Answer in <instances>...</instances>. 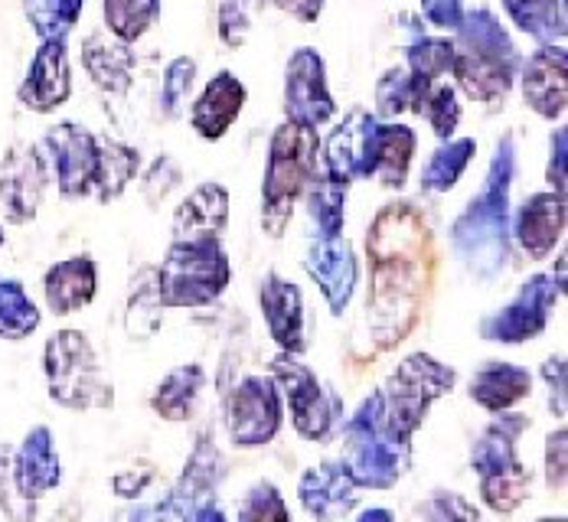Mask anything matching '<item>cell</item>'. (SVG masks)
Here are the masks:
<instances>
[{
    "mask_svg": "<svg viewBox=\"0 0 568 522\" xmlns=\"http://www.w3.org/2000/svg\"><path fill=\"white\" fill-rule=\"evenodd\" d=\"M470 399L484 411L497 414V411H510L519 406L529 392H532V376L529 369L516 366V362H484L474 376H470Z\"/></svg>",
    "mask_w": 568,
    "mask_h": 522,
    "instance_id": "28",
    "label": "cell"
},
{
    "mask_svg": "<svg viewBox=\"0 0 568 522\" xmlns=\"http://www.w3.org/2000/svg\"><path fill=\"white\" fill-rule=\"evenodd\" d=\"M432 85H435V82L422 79V75L412 72L405 62L386 69V72L379 75V82H376V92H373V99H376V115L386 117V121H393V117L398 115H422V105H425Z\"/></svg>",
    "mask_w": 568,
    "mask_h": 522,
    "instance_id": "30",
    "label": "cell"
},
{
    "mask_svg": "<svg viewBox=\"0 0 568 522\" xmlns=\"http://www.w3.org/2000/svg\"><path fill=\"white\" fill-rule=\"evenodd\" d=\"M422 117H428L438 141L455 137L457 124H460V92L452 82H435L422 105Z\"/></svg>",
    "mask_w": 568,
    "mask_h": 522,
    "instance_id": "42",
    "label": "cell"
},
{
    "mask_svg": "<svg viewBox=\"0 0 568 522\" xmlns=\"http://www.w3.org/2000/svg\"><path fill=\"white\" fill-rule=\"evenodd\" d=\"M383 121L366 109H353L324 141V171L343 183L353 180H373Z\"/></svg>",
    "mask_w": 568,
    "mask_h": 522,
    "instance_id": "16",
    "label": "cell"
},
{
    "mask_svg": "<svg viewBox=\"0 0 568 522\" xmlns=\"http://www.w3.org/2000/svg\"><path fill=\"white\" fill-rule=\"evenodd\" d=\"M464 0H422V20L432 23L435 30H455L464 17Z\"/></svg>",
    "mask_w": 568,
    "mask_h": 522,
    "instance_id": "48",
    "label": "cell"
},
{
    "mask_svg": "<svg viewBox=\"0 0 568 522\" xmlns=\"http://www.w3.org/2000/svg\"><path fill=\"white\" fill-rule=\"evenodd\" d=\"M95 294H99V265L92 255L62 258L43 275V300L57 317L85 310L95 300Z\"/></svg>",
    "mask_w": 568,
    "mask_h": 522,
    "instance_id": "25",
    "label": "cell"
},
{
    "mask_svg": "<svg viewBox=\"0 0 568 522\" xmlns=\"http://www.w3.org/2000/svg\"><path fill=\"white\" fill-rule=\"evenodd\" d=\"M435 522H480V513L457 493H445L432 503Z\"/></svg>",
    "mask_w": 568,
    "mask_h": 522,
    "instance_id": "49",
    "label": "cell"
},
{
    "mask_svg": "<svg viewBox=\"0 0 568 522\" xmlns=\"http://www.w3.org/2000/svg\"><path fill=\"white\" fill-rule=\"evenodd\" d=\"M369 255V320L383 349L398 344L418 320L432 285V233L408 203H389L366 233Z\"/></svg>",
    "mask_w": 568,
    "mask_h": 522,
    "instance_id": "1",
    "label": "cell"
},
{
    "mask_svg": "<svg viewBox=\"0 0 568 522\" xmlns=\"http://www.w3.org/2000/svg\"><path fill=\"white\" fill-rule=\"evenodd\" d=\"M258 7L262 0H216V33L229 50H239L248 43Z\"/></svg>",
    "mask_w": 568,
    "mask_h": 522,
    "instance_id": "41",
    "label": "cell"
},
{
    "mask_svg": "<svg viewBox=\"0 0 568 522\" xmlns=\"http://www.w3.org/2000/svg\"><path fill=\"white\" fill-rule=\"evenodd\" d=\"M43 372L50 399L72 411L112 408L114 389L102 372L99 352L82 330H57L43 347Z\"/></svg>",
    "mask_w": 568,
    "mask_h": 522,
    "instance_id": "8",
    "label": "cell"
},
{
    "mask_svg": "<svg viewBox=\"0 0 568 522\" xmlns=\"http://www.w3.org/2000/svg\"><path fill=\"white\" fill-rule=\"evenodd\" d=\"M566 297V268L559 275H532L523 282L510 300L487 314L477 327V334L487 344H504V347H519L526 340H536L546 327L559 300Z\"/></svg>",
    "mask_w": 568,
    "mask_h": 522,
    "instance_id": "11",
    "label": "cell"
},
{
    "mask_svg": "<svg viewBox=\"0 0 568 522\" xmlns=\"http://www.w3.org/2000/svg\"><path fill=\"white\" fill-rule=\"evenodd\" d=\"M510 23L539 47L566 43V3L562 0H500Z\"/></svg>",
    "mask_w": 568,
    "mask_h": 522,
    "instance_id": "32",
    "label": "cell"
},
{
    "mask_svg": "<svg viewBox=\"0 0 568 522\" xmlns=\"http://www.w3.org/2000/svg\"><path fill=\"white\" fill-rule=\"evenodd\" d=\"M180 183V164L173 161V157H158L154 164H151V171L141 176V186H144V193H148V199H164V196H171V190Z\"/></svg>",
    "mask_w": 568,
    "mask_h": 522,
    "instance_id": "44",
    "label": "cell"
},
{
    "mask_svg": "<svg viewBox=\"0 0 568 522\" xmlns=\"http://www.w3.org/2000/svg\"><path fill=\"white\" fill-rule=\"evenodd\" d=\"M203 386H206L203 366L200 362H183V366H176L161 379V386L151 396V408L164 421H186V418H193V411L200 406Z\"/></svg>",
    "mask_w": 568,
    "mask_h": 522,
    "instance_id": "31",
    "label": "cell"
},
{
    "mask_svg": "<svg viewBox=\"0 0 568 522\" xmlns=\"http://www.w3.org/2000/svg\"><path fill=\"white\" fill-rule=\"evenodd\" d=\"M50 171L40 144H13L0 161V216L10 226H30L43 206Z\"/></svg>",
    "mask_w": 568,
    "mask_h": 522,
    "instance_id": "15",
    "label": "cell"
},
{
    "mask_svg": "<svg viewBox=\"0 0 568 522\" xmlns=\"http://www.w3.org/2000/svg\"><path fill=\"white\" fill-rule=\"evenodd\" d=\"M539 522H566V520H562V516H559V520H539Z\"/></svg>",
    "mask_w": 568,
    "mask_h": 522,
    "instance_id": "54",
    "label": "cell"
},
{
    "mask_svg": "<svg viewBox=\"0 0 568 522\" xmlns=\"http://www.w3.org/2000/svg\"><path fill=\"white\" fill-rule=\"evenodd\" d=\"M418 134L402 124V121H383V137H379V154H376V171L373 180L386 190H402L412 161H415Z\"/></svg>",
    "mask_w": 568,
    "mask_h": 522,
    "instance_id": "34",
    "label": "cell"
},
{
    "mask_svg": "<svg viewBox=\"0 0 568 522\" xmlns=\"http://www.w3.org/2000/svg\"><path fill=\"white\" fill-rule=\"evenodd\" d=\"M343 464L356 487L389 490L412 467V441L398 438L383 418L379 392L366 396L343 428Z\"/></svg>",
    "mask_w": 568,
    "mask_h": 522,
    "instance_id": "5",
    "label": "cell"
},
{
    "mask_svg": "<svg viewBox=\"0 0 568 522\" xmlns=\"http://www.w3.org/2000/svg\"><path fill=\"white\" fill-rule=\"evenodd\" d=\"M356 490L359 487L349 477L343 461H327V464L311 467L297 483L301 506L317 522H341L346 513H353V506L359 500Z\"/></svg>",
    "mask_w": 568,
    "mask_h": 522,
    "instance_id": "23",
    "label": "cell"
},
{
    "mask_svg": "<svg viewBox=\"0 0 568 522\" xmlns=\"http://www.w3.org/2000/svg\"><path fill=\"white\" fill-rule=\"evenodd\" d=\"M262 3L278 7L282 13L294 17L297 23H314V20H321V13H324V3H327V0H262Z\"/></svg>",
    "mask_w": 568,
    "mask_h": 522,
    "instance_id": "50",
    "label": "cell"
},
{
    "mask_svg": "<svg viewBox=\"0 0 568 522\" xmlns=\"http://www.w3.org/2000/svg\"><path fill=\"white\" fill-rule=\"evenodd\" d=\"M193 522H226V513L216 500H203L193 506Z\"/></svg>",
    "mask_w": 568,
    "mask_h": 522,
    "instance_id": "51",
    "label": "cell"
},
{
    "mask_svg": "<svg viewBox=\"0 0 568 522\" xmlns=\"http://www.w3.org/2000/svg\"><path fill=\"white\" fill-rule=\"evenodd\" d=\"M258 304L265 327L272 340L282 352L304 356L307 349V317H304V294L294 282L282 278L278 272H268L262 288H258Z\"/></svg>",
    "mask_w": 568,
    "mask_h": 522,
    "instance_id": "21",
    "label": "cell"
},
{
    "mask_svg": "<svg viewBox=\"0 0 568 522\" xmlns=\"http://www.w3.org/2000/svg\"><path fill=\"white\" fill-rule=\"evenodd\" d=\"M405 65L412 72H418L428 82H442L445 75H452V62H455V43L448 37H415L412 43H405L402 50Z\"/></svg>",
    "mask_w": 568,
    "mask_h": 522,
    "instance_id": "39",
    "label": "cell"
},
{
    "mask_svg": "<svg viewBox=\"0 0 568 522\" xmlns=\"http://www.w3.org/2000/svg\"><path fill=\"white\" fill-rule=\"evenodd\" d=\"M519 92L529 112L546 121H562L568 109V50L566 43L536 47V53L519 65Z\"/></svg>",
    "mask_w": 568,
    "mask_h": 522,
    "instance_id": "19",
    "label": "cell"
},
{
    "mask_svg": "<svg viewBox=\"0 0 568 522\" xmlns=\"http://www.w3.org/2000/svg\"><path fill=\"white\" fill-rule=\"evenodd\" d=\"M141 174V154L114 137H99V167H95V186L92 196L99 203H114L121 193Z\"/></svg>",
    "mask_w": 568,
    "mask_h": 522,
    "instance_id": "33",
    "label": "cell"
},
{
    "mask_svg": "<svg viewBox=\"0 0 568 522\" xmlns=\"http://www.w3.org/2000/svg\"><path fill=\"white\" fill-rule=\"evenodd\" d=\"M20 7L40 40H69V33L79 27L85 0H20Z\"/></svg>",
    "mask_w": 568,
    "mask_h": 522,
    "instance_id": "38",
    "label": "cell"
},
{
    "mask_svg": "<svg viewBox=\"0 0 568 522\" xmlns=\"http://www.w3.org/2000/svg\"><path fill=\"white\" fill-rule=\"evenodd\" d=\"M346 193L349 183H343L337 176H331L324 167H317L301 199H304V213L311 229L307 235H341L346 226Z\"/></svg>",
    "mask_w": 568,
    "mask_h": 522,
    "instance_id": "29",
    "label": "cell"
},
{
    "mask_svg": "<svg viewBox=\"0 0 568 522\" xmlns=\"http://www.w3.org/2000/svg\"><path fill=\"white\" fill-rule=\"evenodd\" d=\"M239 522H291L282 490L272 480L252 483L239 506Z\"/></svg>",
    "mask_w": 568,
    "mask_h": 522,
    "instance_id": "43",
    "label": "cell"
},
{
    "mask_svg": "<svg viewBox=\"0 0 568 522\" xmlns=\"http://www.w3.org/2000/svg\"><path fill=\"white\" fill-rule=\"evenodd\" d=\"M268 376L275 379L282 399L287 402L294 431L307 441H327L343 414L341 396L331 392L314 376V369L294 352H278L268 366Z\"/></svg>",
    "mask_w": 568,
    "mask_h": 522,
    "instance_id": "10",
    "label": "cell"
},
{
    "mask_svg": "<svg viewBox=\"0 0 568 522\" xmlns=\"http://www.w3.org/2000/svg\"><path fill=\"white\" fill-rule=\"evenodd\" d=\"M526 428H529L526 414L497 411V418L480 431V438L470 448V467L477 473L480 497L500 516H510L513 510H519L532 487L529 470L516 454V441L523 438Z\"/></svg>",
    "mask_w": 568,
    "mask_h": 522,
    "instance_id": "6",
    "label": "cell"
},
{
    "mask_svg": "<svg viewBox=\"0 0 568 522\" xmlns=\"http://www.w3.org/2000/svg\"><path fill=\"white\" fill-rule=\"evenodd\" d=\"M452 43H455L452 79H455L457 92L477 105L504 102L516 85V75L523 65L504 20L490 7L464 10Z\"/></svg>",
    "mask_w": 568,
    "mask_h": 522,
    "instance_id": "3",
    "label": "cell"
},
{
    "mask_svg": "<svg viewBox=\"0 0 568 522\" xmlns=\"http://www.w3.org/2000/svg\"><path fill=\"white\" fill-rule=\"evenodd\" d=\"M356 522H396V516L389 513V510H383V506H376V510H363Z\"/></svg>",
    "mask_w": 568,
    "mask_h": 522,
    "instance_id": "52",
    "label": "cell"
},
{
    "mask_svg": "<svg viewBox=\"0 0 568 522\" xmlns=\"http://www.w3.org/2000/svg\"><path fill=\"white\" fill-rule=\"evenodd\" d=\"M566 454L568 434L566 424H559V428L546 438V483H549V490H562V487H566Z\"/></svg>",
    "mask_w": 568,
    "mask_h": 522,
    "instance_id": "45",
    "label": "cell"
},
{
    "mask_svg": "<svg viewBox=\"0 0 568 522\" xmlns=\"http://www.w3.org/2000/svg\"><path fill=\"white\" fill-rule=\"evenodd\" d=\"M321 161L317 127H304L294 121H282L272 131L265 176H262V233L282 238L294 216V206Z\"/></svg>",
    "mask_w": 568,
    "mask_h": 522,
    "instance_id": "4",
    "label": "cell"
},
{
    "mask_svg": "<svg viewBox=\"0 0 568 522\" xmlns=\"http://www.w3.org/2000/svg\"><path fill=\"white\" fill-rule=\"evenodd\" d=\"M304 272L307 278L321 288L327 307L334 317H341L343 310L353 300L356 278H359V265L353 255V245L346 235H307V248H304Z\"/></svg>",
    "mask_w": 568,
    "mask_h": 522,
    "instance_id": "18",
    "label": "cell"
},
{
    "mask_svg": "<svg viewBox=\"0 0 568 522\" xmlns=\"http://www.w3.org/2000/svg\"><path fill=\"white\" fill-rule=\"evenodd\" d=\"M457 372L428 352H412L389 372L379 389L383 418L398 438H408L422 428L432 406L455 389Z\"/></svg>",
    "mask_w": 568,
    "mask_h": 522,
    "instance_id": "9",
    "label": "cell"
},
{
    "mask_svg": "<svg viewBox=\"0 0 568 522\" xmlns=\"http://www.w3.org/2000/svg\"><path fill=\"white\" fill-rule=\"evenodd\" d=\"M154 275L164 307H206L226 294L232 265L223 238H173Z\"/></svg>",
    "mask_w": 568,
    "mask_h": 522,
    "instance_id": "7",
    "label": "cell"
},
{
    "mask_svg": "<svg viewBox=\"0 0 568 522\" xmlns=\"http://www.w3.org/2000/svg\"><path fill=\"white\" fill-rule=\"evenodd\" d=\"M245 102H248L245 82L239 75H232L229 69H223L193 99V105H190V127L196 131V137L216 144V141H223L232 131V124L239 121L242 109H245Z\"/></svg>",
    "mask_w": 568,
    "mask_h": 522,
    "instance_id": "22",
    "label": "cell"
},
{
    "mask_svg": "<svg viewBox=\"0 0 568 522\" xmlns=\"http://www.w3.org/2000/svg\"><path fill=\"white\" fill-rule=\"evenodd\" d=\"M3 245H7V233H3V226H0V255H3Z\"/></svg>",
    "mask_w": 568,
    "mask_h": 522,
    "instance_id": "53",
    "label": "cell"
},
{
    "mask_svg": "<svg viewBox=\"0 0 568 522\" xmlns=\"http://www.w3.org/2000/svg\"><path fill=\"white\" fill-rule=\"evenodd\" d=\"M337 117L327 82V59L314 47H297L284 62V121L324 127Z\"/></svg>",
    "mask_w": 568,
    "mask_h": 522,
    "instance_id": "13",
    "label": "cell"
},
{
    "mask_svg": "<svg viewBox=\"0 0 568 522\" xmlns=\"http://www.w3.org/2000/svg\"><path fill=\"white\" fill-rule=\"evenodd\" d=\"M82 65L95 89L105 95H124L134 82V50L112 33H92L82 43Z\"/></svg>",
    "mask_w": 568,
    "mask_h": 522,
    "instance_id": "27",
    "label": "cell"
},
{
    "mask_svg": "<svg viewBox=\"0 0 568 522\" xmlns=\"http://www.w3.org/2000/svg\"><path fill=\"white\" fill-rule=\"evenodd\" d=\"M50 180L62 199H85L95 186L99 167V134L79 121H59L40 141Z\"/></svg>",
    "mask_w": 568,
    "mask_h": 522,
    "instance_id": "12",
    "label": "cell"
},
{
    "mask_svg": "<svg viewBox=\"0 0 568 522\" xmlns=\"http://www.w3.org/2000/svg\"><path fill=\"white\" fill-rule=\"evenodd\" d=\"M193 82H196V59L173 57L164 69V79H161V99H158L161 115L180 117L186 99L193 95Z\"/></svg>",
    "mask_w": 568,
    "mask_h": 522,
    "instance_id": "40",
    "label": "cell"
},
{
    "mask_svg": "<svg viewBox=\"0 0 568 522\" xmlns=\"http://www.w3.org/2000/svg\"><path fill=\"white\" fill-rule=\"evenodd\" d=\"M62 480V464H59L57 441L47 424H37L27 431L13 454V487L23 500H40L50 490H57Z\"/></svg>",
    "mask_w": 568,
    "mask_h": 522,
    "instance_id": "24",
    "label": "cell"
},
{
    "mask_svg": "<svg viewBox=\"0 0 568 522\" xmlns=\"http://www.w3.org/2000/svg\"><path fill=\"white\" fill-rule=\"evenodd\" d=\"M72 99V59L65 40H40L17 85V102L33 115H53Z\"/></svg>",
    "mask_w": 568,
    "mask_h": 522,
    "instance_id": "17",
    "label": "cell"
},
{
    "mask_svg": "<svg viewBox=\"0 0 568 522\" xmlns=\"http://www.w3.org/2000/svg\"><path fill=\"white\" fill-rule=\"evenodd\" d=\"M229 229V190L216 180L200 183L173 213V238H223Z\"/></svg>",
    "mask_w": 568,
    "mask_h": 522,
    "instance_id": "26",
    "label": "cell"
},
{
    "mask_svg": "<svg viewBox=\"0 0 568 522\" xmlns=\"http://www.w3.org/2000/svg\"><path fill=\"white\" fill-rule=\"evenodd\" d=\"M43 314L27 288L13 278H0V340L20 344L37 334Z\"/></svg>",
    "mask_w": 568,
    "mask_h": 522,
    "instance_id": "37",
    "label": "cell"
},
{
    "mask_svg": "<svg viewBox=\"0 0 568 522\" xmlns=\"http://www.w3.org/2000/svg\"><path fill=\"white\" fill-rule=\"evenodd\" d=\"M516 176V144L507 134L487 164L480 190L452 223V245L467 275L494 282L510 262V190Z\"/></svg>",
    "mask_w": 568,
    "mask_h": 522,
    "instance_id": "2",
    "label": "cell"
},
{
    "mask_svg": "<svg viewBox=\"0 0 568 522\" xmlns=\"http://www.w3.org/2000/svg\"><path fill=\"white\" fill-rule=\"evenodd\" d=\"M542 379L549 386V408L556 418H566V359L549 356L542 362Z\"/></svg>",
    "mask_w": 568,
    "mask_h": 522,
    "instance_id": "47",
    "label": "cell"
},
{
    "mask_svg": "<svg viewBox=\"0 0 568 522\" xmlns=\"http://www.w3.org/2000/svg\"><path fill=\"white\" fill-rule=\"evenodd\" d=\"M566 223V193L542 190V193H532V196L516 209V216H513L510 223V233L513 238H516V245H519L532 262H542V258H549V255L562 245Z\"/></svg>",
    "mask_w": 568,
    "mask_h": 522,
    "instance_id": "20",
    "label": "cell"
},
{
    "mask_svg": "<svg viewBox=\"0 0 568 522\" xmlns=\"http://www.w3.org/2000/svg\"><path fill=\"white\" fill-rule=\"evenodd\" d=\"M474 154H477L474 137H448V141H442L432 151V157L425 161V167H422V180H418L422 183V193H428V196L452 193L457 183H460L464 171L470 167Z\"/></svg>",
    "mask_w": 568,
    "mask_h": 522,
    "instance_id": "35",
    "label": "cell"
},
{
    "mask_svg": "<svg viewBox=\"0 0 568 522\" xmlns=\"http://www.w3.org/2000/svg\"><path fill=\"white\" fill-rule=\"evenodd\" d=\"M282 392L272 376H245L229 396L226 424L232 444L262 448L282 428Z\"/></svg>",
    "mask_w": 568,
    "mask_h": 522,
    "instance_id": "14",
    "label": "cell"
},
{
    "mask_svg": "<svg viewBox=\"0 0 568 522\" xmlns=\"http://www.w3.org/2000/svg\"><path fill=\"white\" fill-rule=\"evenodd\" d=\"M568 127L559 124L549 137V164H546V180H549V190L556 193H566V157H568Z\"/></svg>",
    "mask_w": 568,
    "mask_h": 522,
    "instance_id": "46",
    "label": "cell"
},
{
    "mask_svg": "<svg viewBox=\"0 0 568 522\" xmlns=\"http://www.w3.org/2000/svg\"><path fill=\"white\" fill-rule=\"evenodd\" d=\"M164 13V0H102L105 30L121 43H138L148 37Z\"/></svg>",
    "mask_w": 568,
    "mask_h": 522,
    "instance_id": "36",
    "label": "cell"
}]
</instances>
